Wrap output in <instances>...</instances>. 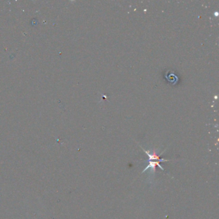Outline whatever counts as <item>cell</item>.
I'll return each instance as SVG.
<instances>
[{
    "instance_id": "cell-2",
    "label": "cell",
    "mask_w": 219,
    "mask_h": 219,
    "mask_svg": "<svg viewBox=\"0 0 219 219\" xmlns=\"http://www.w3.org/2000/svg\"><path fill=\"white\" fill-rule=\"evenodd\" d=\"M160 162L158 161H149V164H148L146 168H145V169L143 170L142 171V172L141 173H144V172H145L146 170H147L148 169H149L150 168L151 172H153L154 174H155V172H156V167H158L159 168H161L162 170L164 171V168H163V167H161V164H160Z\"/></svg>"
},
{
    "instance_id": "cell-1",
    "label": "cell",
    "mask_w": 219,
    "mask_h": 219,
    "mask_svg": "<svg viewBox=\"0 0 219 219\" xmlns=\"http://www.w3.org/2000/svg\"><path fill=\"white\" fill-rule=\"evenodd\" d=\"M142 149L144 150V152H145V154L149 156V161H158L160 162H167V161H171L170 160H166V159L161 158V156L163 154V153H161L160 156H158V155L156 154V152L155 150H154L153 152H152V153H150L149 150H147V151L145 150V149H143V148H142Z\"/></svg>"
}]
</instances>
